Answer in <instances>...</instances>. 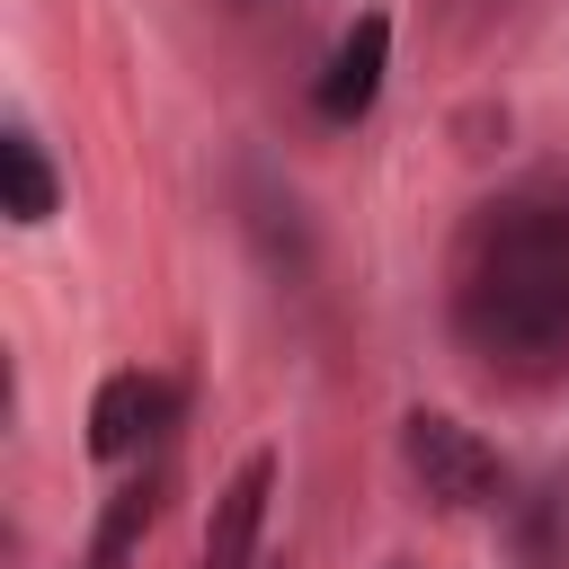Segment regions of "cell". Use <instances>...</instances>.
Masks as SVG:
<instances>
[{
	"instance_id": "1",
	"label": "cell",
	"mask_w": 569,
	"mask_h": 569,
	"mask_svg": "<svg viewBox=\"0 0 569 569\" xmlns=\"http://www.w3.org/2000/svg\"><path fill=\"white\" fill-rule=\"evenodd\" d=\"M453 338L516 382L569 373V178H525L462 222Z\"/></svg>"
},
{
	"instance_id": "2",
	"label": "cell",
	"mask_w": 569,
	"mask_h": 569,
	"mask_svg": "<svg viewBox=\"0 0 569 569\" xmlns=\"http://www.w3.org/2000/svg\"><path fill=\"white\" fill-rule=\"evenodd\" d=\"M400 471H409L445 516H480V507L507 498V462H498L462 418H445V409H409V418H400Z\"/></svg>"
},
{
	"instance_id": "3",
	"label": "cell",
	"mask_w": 569,
	"mask_h": 569,
	"mask_svg": "<svg viewBox=\"0 0 569 569\" xmlns=\"http://www.w3.org/2000/svg\"><path fill=\"white\" fill-rule=\"evenodd\" d=\"M382 71H391V18L365 9V18H347V36L329 44V62H320V80H311V107H320L329 124H356V116L382 98Z\"/></svg>"
},
{
	"instance_id": "4",
	"label": "cell",
	"mask_w": 569,
	"mask_h": 569,
	"mask_svg": "<svg viewBox=\"0 0 569 569\" xmlns=\"http://www.w3.org/2000/svg\"><path fill=\"white\" fill-rule=\"evenodd\" d=\"M178 418V382H160V373H107L98 391H89V453L98 462H124L151 427H169Z\"/></svg>"
},
{
	"instance_id": "5",
	"label": "cell",
	"mask_w": 569,
	"mask_h": 569,
	"mask_svg": "<svg viewBox=\"0 0 569 569\" xmlns=\"http://www.w3.org/2000/svg\"><path fill=\"white\" fill-rule=\"evenodd\" d=\"M267 498H276V453L258 445V453L222 480V498H213V516H204V569H249V560H258Z\"/></svg>"
},
{
	"instance_id": "6",
	"label": "cell",
	"mask_w": 569,
	"mask_h": 569,
	"mask_svg": "<svg viewBox=\"0 0 569 569\" xmlns=\"http://www.w3.org/2000/svg\"><path fill=\"white\" fill-rule=\"evenodd\" d=\"M0 204H9V222H53V204H62V187H53V160H44V142L27 133V124H9L0 133Z\"/></svg>"
},
{
	"instance_id": "7",
	"label": "cell",
	"mask_w": 569,
	"mask_h": 569,
	"mask_svg": "<svg viewBox=\"0 0 569 569\" xmlns=\"http://www.w3.org/2000/svg\"><path fill=\"white\" fill-rule=\"evenodd\" d=\"M142 533H151V480H124V489L107 498V516H98V542H89V569H124Z\"/></svg>"
},
{
	"instance_id": "8",
	"label": "cell",
	"mask_w": 569,
	"mask_h": 569,
	"mask_svg": "<svg viewBox=\"0 0 569 569\" xmlns=\"http://www.w3.org/2000/svg\"><path fill=\"white\" fill-rule=\"evenodd\" d=\"M382 569H418V560H382Z\"/></svg>"
}]
</instances>
